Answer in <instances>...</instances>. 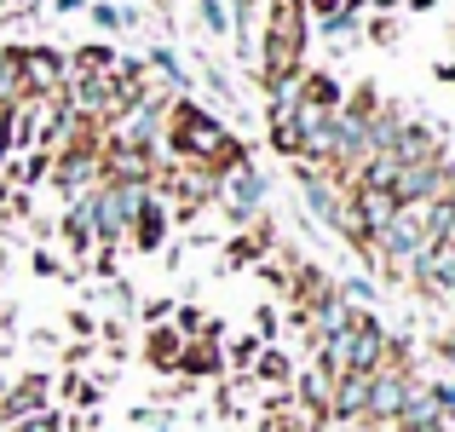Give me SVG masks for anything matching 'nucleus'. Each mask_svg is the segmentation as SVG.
Masks as SVG:
<instances>
[{
	"mask_svg": "<svg viewBox=\"0 0 455 432\" xmlns=\"http://www.w3.org/2000/svg\"><path fill=\"white\" fill-rule=\"evenodd\" d=\"M167 139H173V150L185 156V162H202V167H213V173L248 162L243 144L231 139V127H220L202 104H190V99H179L173 110H167Z\"/></svg>",
	"mask_w": 455,
	"mask_h": 432,
	"instance_id": "obj_1",
	"label": "nucleus"
},
{
	"mask_svg": "<svg viewBox=\"0 0 455 432\" xmlns=\"http://www.w3.org/2000/svg\"><path fill=\"white\" fill-rule=\"evenodd\" d=\"M306 41H311L306 6H300V0H271V6H266V58H259V76H266V87H283V81L300 76Z\"/></svg>",
	"mask_w": 455,
	"mask_h": 432,
	"instance_id": "obj_2",
	"label": "nucleus"
},
{
	"mask_svg": "<svg viewBox=\"0 0 455 432\" xmlns=\"http://www.w3.org/2000/svg\"><path fill=\"white\" fill-rule=\"evenodd\" d=\"M18 76H23V92H64V58L35 46V52H18Z\"/></svg>",
	"mask_w": 455,
	"mask_h": 432,
	"instance_id": "obj_3",
	"label": "nucleus"
},
{
	"mask_svg": "<svg viewBox=\"0 0 455 432\" xmlns=\"http://www.w3.org/2000/svg\"><path fill=\"white\" fill-rule=\"evenodd\" d=\"M29 410H46V380L41 375H29L23 387H12L6 398H0V415H6V421H18V415H29Z\"/></svg>",
	"mask_w": 455,
	"mask_h": 432,
	"instance_id": "obj_4",
	"label": "nucleus"
},
{
	"mask_svg": "<svg viewBox=\"0 0 455 432\" xmlns=\"http://www.w3.org/2000/svg\"><path fill=\"white\" fill-rule=\"evenodd\" d=\"M127 231H133V243H139V248H162V236H167V213L156 208V202H139V208H133V225H127Z\"/></svg>",
	"mask_w": 455,
	"mask_h": 432,
	"instance_id": "obj_5",
	"label": "nucleus"
},
{
	"mask_svg": "<svg viewBox=\"0 0 455 432\" xmlns=\"http://www.w3.org/2000/svg\"><path fill=\"white\" fill-rule=\"evenodd\" d=\"M64 236H69V248H76V254H87V248L99 243V231H92V208H87V202H81V208H69Z\"/></svg>",
	"mask_w": 455,
	"mask_h": 432,
	"instance_id": "obj_6",
	"label": "nucleus"
},
{
	"mask_svg": "<svg viewBox=\"0 0 455 432\" xmlns=\"http://www.w3.org/2000/svg\"><path fill=\"white\" fill-rule=\"evenodd\" d=\"M179 369H190V375H213V369H220V352H213V346H179Z\"/></svg>",
	"mask_w": 455,
	"mask_h": 432,
	"instance_id": "obj_7",
	"label": "nucleus"
},
{
	"mask_svg": "<svg viewBox=\"0 0 455 432\" xmlns=\"http://www.w3.org/2000/svg\"><path fill=\"white\" fill-rule=\"evenodd\" d=\"M150 364H162V369H173V364H179V334H167V329H156V334H150Z\"/></svg>",
	"mask_w": 455,
	"mask_h": 432,
	"instance_id": "obj_8",
	"label": "nucleus"
},
{
	"mask_svg": "<svg viewBox=\"0 0 455 432\" xmlns=\"http://www.w3.org/2000/svg\"><path fill=\"white\" fill-rule=\"evenodd\" d=\"M92 23H99V29H127V23H133V12L110 6V0H92Z\"/></svg>",
	"mask_w": 455,
	"mask_h": 432,
	"instance_id": "obj_9",
	"label": "nucleus"
},
{
	"mask_svg": "<svg viewBox=\"0 0 455 432\" xmlns=\"http://www.w3.org/2000/svg\"><path fill=\"white\" fill-rule=\"evenodd\" d=\"M202 6V23H208L213 35H231V6H225V0H196Z\"/></svg>",
	"mask_w": 455,
	"mask_h": 432,
	"instance_id": "obj_10",
	"label": "nucleus"
},
{
	"mask_svg": "<svg viewBox=\"0 0 455 432\" xmlns=\"http://www.w3.org/2000/svg\"><path fill=\"white\" fill-rule=\"evenodd\" d=\"M18 432H58V415L52 410H29V415H18Z\"/></svg>",
	"mask_w": 455,
	"mask_h": 432,
	"instance_id": "obj_11",
	"label": "nucleus"
},
{
	"mask_svg": "<svg viewBox=\"0 0 455 432\" xmlns=\"http://www.w3.org/2000/svg\"><path fill=\"white\" fill-rule=\"evenodd\" d=\"M259 380H289V364H283L277 352H266L259 357Z\"/></svg>",
	"mask_w": 455,
	"mask_h": 432,
	"instance_id": "obj_12",
	"label": "nucleus"
},
{
	"mask_svg": "<svg viewBox=\"0 0 455 432\" xmlns=\"http://www.w3.org/2000/svg\"><path fill=\"white\" fill-rule=\"evenodd\" d=\"M306 6V18H323V12H334V6H346V0H300Z\"/></svg>",
	"mask_w": 455,
	"mask_h": 432,
	"instance_id": "obj_13",
	"label": "nucleus"
},
{
	"mask_svg": "<svg viewBox=\"0 0 455 432\" xmlns=\"http://www.w3.org/2000/svg\"><path fill=\"white\" fill-rule=\"evenodd\" d=\"M438 76H444V81H450V87H455V64H438Z\"/></svg>",
	"mask_w": 455,
	"mask_h": 432,
	"instance_id": "obj_14",
	"label": "nucleus"
},
{
	"mask_svg": "<svg viewBox=\"0 0 455 432\" xmlns=\"http://www.w3.org/2000/svg\"><path fill=\"white\" fill-rule=\"evenodd\" d=\"M444 357H455V334H444Z\"/></svg>",
	"mask_w": 455,
	"mask_h": 432,
	"instance_id": "obj_15",
	"label": "nucleus"
},
{
	"mask_svg": "<svg viewBox=\"0 0 455 432\" xmlns=\"http://www.w3.org/2000/svg\"><path fill=\"white\" fill-rule=\"evenodd\" d=\"M0 398H6V380H0Z\"/></svg>",
	"mask_w": 455,
	"mask_h": 432,
	"instance_id": "obj_16",
	"label": "nucleus"
}]
</instances>
